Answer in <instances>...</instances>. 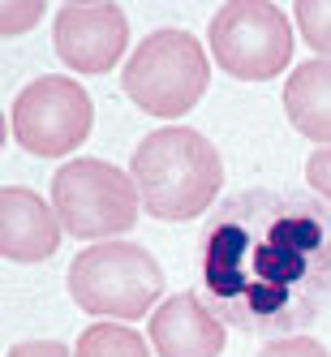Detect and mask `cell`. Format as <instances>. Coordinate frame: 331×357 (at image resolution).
I'll return each mask as SVG.
<instances>
[{
	"label": "cell",
	"instance_id": "cell-9",
	"mask_svg": "<svg viewBox=\"0 0 331 357\" xmlns=\"http://www.w3.org/2000/svg\"><path fill=\"white\" fill-rule=\"evenodd\" d=\"M61 215L56 207L22 185L0 190V254L13 263H43L61 245Z\"/></svg>",
	"mask_w": 331,
	"mask_h": 357
},
{
	"label": "cell",
	"instance_id": "cell-3",
	"mask_svg": "<svg viewBox=\"0 0 331 357\" xmlns=\"http://www.w3.org/2000/svg\"><path fill=\"white\" fill-rule=\"evenodd\" d=\"M211 82L207 47L190 31H155L146 35L121 69V86L146 116L176 121L185 116Z\"/></svg>",
	"mask_w": 331,
	"mask_h": 357
},
{
	"label": "cell",
	"instance_id": "cell-4",
	"mask_svg": "<svg viewBox=\"0 0 331 357\" xmlns=\"http://www.w3.org/2000/svg\"><path fill=\"white\" fill-rule=\"evenodd\" d=\"M164 293V271L134 241H99L69 263V297L99 319H142Z\"/></svg>",
	"mask_w": 331,
	"mask_h": 357
},
{
	"label": "cell",
	"instance_id": "cell-17",
	"mask_svg": "<svg viewBox=\"0 0 331 357\" xmlns=\"http://www.w3.org/2000/svg\"><path fill=\"white\" fill-rule=\"evenodd\" d=\"M9 357H69V349L56 340H22L9 349Z\"/></svg>",
	"mask_w": 331,
	"mask_h": 357
},
{
	"label": "cell",
	"instance_id": "cell-14",
	"mask_svg": "<svg viewBox=\"0 0 331 357\" xmlns=\"http://www.w3.org/2000/svg\"><path fill=\"white\" fill-rule=\"evenodd\" d=\"M43 17V0H0V35H22Z\"/></svg>",
	"mask_w": 331,
	"mask_h": 357
},
{
	"label": "cell",
	"instance_id": "cell-8",
	"mask_svg": "<svg viewBox=\"0 0 331 357\" xmlns=\"http://www.w3.org/2000/svg\"><path fill=\"white\" fill-rule=\"evenodd\" d=\"M56 56L73 73H108L130 43V22L125 9L112 0H95V5H65L56 9L52 26Z\"/></svg>",
	"mask_w": 331,
	"mask_h": 357
},
{
	"label": "cell",
	"instance_id": "cell-12",
	"mask_svg": "<svg viewBox=\"0 0 331 357\" xmlns=\"http://www.w3.org/2000/svg\"><path fill=\"white\" fill-rule=\"evenodd\" d=\"M73 357H151V344L125 323H95L78 336Z\"/></svg>",
	"mask_w": 331,
	"mask_h": 357
},
{
	"label": "cell",
	"instance_id": "cell-13",
	"mask_svg": "<svg viewBox=\"0 0 331 357\" xmlns=\"http://www.w3.org/2000/svg\"><path fill=\"white\" fill-rule=\"evenodd\" d=\"M297 26L305 35V43L323 52V61H331V0H297Z\"/></svg>",
	"mask_w": 331,
	"mask_h": 357
},
{
	"label": "cell",
	"instance_id": "cell-5",
	"mask_svg": "<svg viewBox=\"0 0 331 357\" xmlns=\"http://www.w3.org/2000/svg\"><path fill=\"white\" fill-rule=\"evenodd\" d=\"M138 185L108 160H69L52 172V207L69 237L108 241L138 224Z\"/></svg>",
	"mask_w": 331,
	"mask_h": 357
},
{
	"label": "cell",
	"instance_id": "cell-15",
	"mask_svg": "<svg viewBox=\"0 0 331 357\" xmlns=\"http://www.w3.org/2000/svg\"><path fill=\"white\" fill-rule=\"evenodd\" d=\"M305 181H310V190L331 207V146L310 151V160H305Z\"/></svg>",
	"mask_w": 331,
	"mask_h": 357
},
{
	"label": "cell",
	"instance_id": "cell-16",
	"mask_svg": "<svg viewBox=\"0 0 331 357\" xmlns=\"http://www.w3.org/2000/svg\"><path fill=\"white\" fill-rule=\"evenodd\" d=\"M259 357H331L314 336H284V340H271Z\"/></svg>",
	"mask_w": 331,
	"mask_h": 357
},
{
	"label": "cell",
	"instance_id": "cell-10",
	"mask_svg": "<svg viewBox=\"0 0 331 357\" xmlns=\"http://www.w3.org/2000/svg\"><path fill=\"white\" fill-rule=\"evenodd\" d=\"M151 344L160 357H220L224 323L198 293H176L151 314Z\"/></svg>",
	"mask_w": 331,
	"mask_h": 357
},
{
	"label": "cell",
	"instance_id": "cell-7",
	"mask_svg": "<svg viewBox=\"0 0 331 357\" xmlns=\"http://www.w3.org/2000/svg\"><path fill=\"white\" fill-rule=\"evenodd\" d=\"M9 125H13V138L31 155L56 160V155H69L73 146L86 142L91 125H95V104L73 78L47 73V78H35L13 99Z\"/></svg>",
	"mask_w": 331,
	"mask_h": 357
},
{
	"label": "cell",
	"instance_id": "cell-6",
	"mask_svg": "<svg viewBox=\"0 0 331 357\" xmlns=\"http://www.w3.org/2000/svg\"><path fill=\"white\" fill-rule=\"evenodd\" d=\"M211 56L237 82H267L293 61V26L267 0H228L211 17Z\"/></svg>",
	"mask_w": 331,
	"mask_h": 357
},
{
	"label": "cell",
	"instance_id": "cell-2",
	"mask_svg": "<svg viewBox=\"0 0 331 357\" xmlns=\"http://www.w3.org/2000/svg\"><path fill=\"white\" fill-rule=\"evenodd\" d=\"M130 176L138 185L146 215L185 224V220H198L215 202L224 185V160L198 130L168 125V130L146 134L134 146Z\"/></svg>",
	"mask_w": 331,
	"mask_h": 357
},
{
	"label": "cell",
	"instance_id": "cell-11",
	"mask_svg": "<svg viewBox=\"0 0 331 357\" xmlns=\"http://www.w3.org/2000/svg\"><path fill=\"white\" fill-rule=\"evenodd\" d=\"M284 112L293 130L331 146V61H305L284 82Z\"/></svg>",
	"mask_w": 331,
	"mask_h": 357
},
{
	"label": "cell",
	"instance_id": "cell-1",
	"mask_svg": "<svg viewBox=\"0 0 331 357\" xmlns=\"http://www.w3.org/2000/svg\"><path fill=\"white\" fill-rule=\"evenodd\" d=\"M198 241L202 301L245 336H297L331 305V207L318 194L241 190Z\"/></svg>",
	"mask_w": 331,
	"mask_h": 357
}]
</instances>
